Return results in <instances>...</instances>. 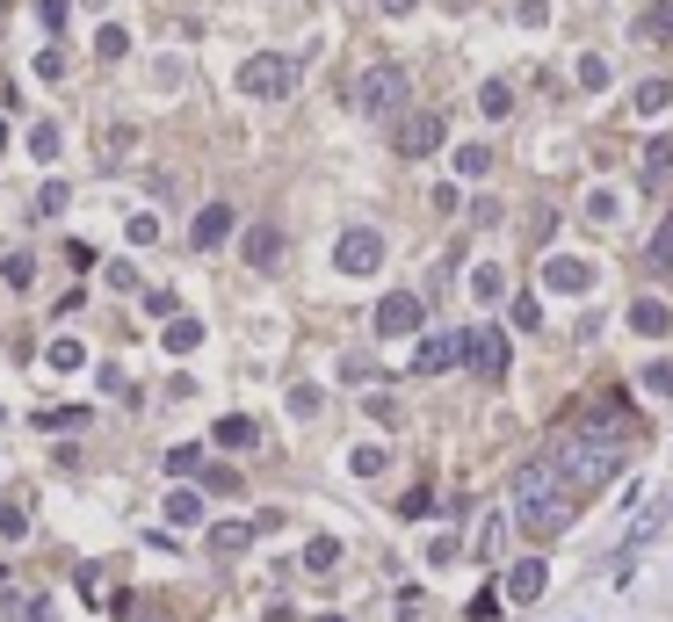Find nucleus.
<instances>
[{"label": "nucleus", "instance_id": "nucleus-1", "mask_svg": "<svg viewBox=\"0 0 673 622\" xmlns=\"http://www.w3.org/2000/svg\"><path fill=\"white\" fill-rule=\"evenodd\" d=\"M550 463H558L565 485L594 492V485H608V478L623 471V442H616V427H608V420H594V427L558 434V442H550Z\"/></svg>", "mask_w": 673, "mask_h": 622}, {"label": "nucleus", "instance_id": "nucleus-2", "mask_svg": "<svg viewBox=\"0 0 673 622\" xmlns=\"http://www.w3.org/2000/svg\"><path fill=\"white\" fill-rule=\"evenodd\" d=\"M565 478H558V463H529V471L522 478H514V500H522V507H514V514H522V528H529V536H558V528L572 521V500H565V492H558Z\"/></svg>", "mask_w": 673, "mask_h": 622}, {"label": "nucleus", "instance_id": "nucleus-3", "mask_svg": "<svg viewBox=\"0 0 673 622\" xmlns=\"http://www.w3.org/2000/svg\"><path fill=\"white\" fill-rule=\"evenodd\" d=\"M239 95H254V102H283V95H297V58H283V51L247 58V66H239Z\"/></svg>", "mask_w": 673, "mask_h": 622}, {"label": "nucleus", "instance_id": "nucleus-4", "mask_svg": "<svg viewBox=\"0 0 673 622\" xmlns=\"http://www.w3.org/2000/svg\"><path fill=\"white\" fill-rule=\"evenodd\" d=\"M406 87H413L406 66H370V73L355 80V109L362 116H399L406 109Z\"/></svg>", "mask_w": 673, "mask_h": 622}, {"label": "nucleus", "instance_id": "nucleus-5", "mask_svg": "<svg viewBox=\"0 0 673 622\" xmlns=\"http://www.w3.org/2000/svg\"><path fill=\"white\" fill-rule=\"evenodd\" d=\"M391 145H399L406 160H427V152L442 145V109H413V116H399V131H391Z\"/></svg>", "mask_w": 673, "mask_h": 622}, {"label": "nucleus", "instance_id": "nucleus-6", "mask_svg": "<svg viewBox=\"0 0 673 622\" xmlns=\"http://www.w3.org/2000/svg\"><path fill=\"white\" fill-rule=\"evenodd\" d=\"M341 275H377V261H384V232H370V225H355V232H341Z\"/></svg>", "mask_w": 673, "mask_h": 622}, {"label": "nucleus", "instance_id": "nucleus-7", "mask_svg": "<svg viewBox=\"0 0 673 622\" xmlns=\"http://www.w3.org/2000/svg\"><path fill=\"white\" fill-rule=\"evenodd\" d=\"M464 355H471V369H478L485 384L507 377V333H500V326H478V333L464 340Z\"/></svg>", "mask_w": 673, "mask_h": 622}, {"label": "nucleus", "instance_id": "nucleus-8", "mask_svg": "<svg viewBox=\"0 0 673 622\" xmlns=\"http://www.w3.org/2000/svg\"><path fill=\"white\" fill-rule=\"evenodd\" d=\"M413 326H420V297H413V290H391V297L377 304V333L399 340V333H413Z\"/></svg>", "mask_w": 673, "mask_h": 622}, {"label": "nucleus", "instance_id": "nucleus-9", "mask_svg": "<svg viewBox=\"0 0 673 622\" xmlns=\"http://www.w3.org/2000/svg\"><path fill=\"white\" fill-rule=\"evenodd\" d=\"M239 254H247V268H275V261H283V225H254L247 239H239Z\"/></svg>", "mask_w": 673, "mask_h": 622}, {"label": "nucleus", "instance_id": "nucleus-10", "mask_svg": "<svg viewBox=\"0 0 673 622\" xmlns=\"http://www.w3.org/2000/svg\"><path fill=\"white\" fill-rule=\"evenodd\" d=\"M196 246H203V254H210V246H225L232 239V203H203L196 210V232H189Z\"/></svg>", "mask_w": 673, "mask_h": 622}, {"label": "nucleus", "instance_id": "nucleus-11", "mask_svg": "<svg viewBox=\"0 0 673 622\" xmlns=\"http://www.w3.org/2000/svg\"><path fill=\"white\" fill-rule=\"evenodd\" d=\"M464 355V340H449V333H435V340H420V355H413V369L420 377H442V369Z\"/></svg>", "mask_w": 673, "mask_h": 622}, {"label": "nucleus", "instance_id": "nucleus-12", "mask_svg": "<svg viewBox=\"0 0 673 622\" xmlns=\"http://www.w3.org/2000/svg\"><path fill=\"white\" fill-rule=\"evenodd\" d=\"M543 579H550V572H543V557H522V565L507 572V601H536V594H543Z\"/></svg>", "mask_w": 673, "mask_h": 622}, {"label": "nucleus", "instance_id": "nucleus-13", "mask_svg": "<svg viewBox=\"0 0 673 622\" xmlns=\"http://www.w3.org/2000/svg\"><path fill=\"white\" fill-rule=\"evenodd\" d=\"M543 283H550V290H587V283H594V268H587V261H550V268H543Z\"/></svg>", "mask_w": 673, "mask_h": 622}, {"label": "nucleus", "instance_id": "nucleus-14", "mask_svg": "<svg viewBox=\"0 0 673 622\" xmlns=\"http://www.w3.org/2000/svg\"><path fill=\"white\" fill-rule=\"evenodd\" d=\"M261 442V427L247 420V413H232V420H218V449H254Z\"/></svg>", "mask_w": 673, "mask_h": 622}, {"label": "nucleus", "instance_id": "nucleus-15", "mask_svg": "<svg viewBox=\"0 0 673 622\" xmlns=\"http://www.w3.org/2000/svg\"><path fill=\"white\" fill-rule=\"evenodd\" d=\"M247 543H254V528H247V521H218V528H210V550H218V557L247 550Z\"/></svg>", "mask_w": 673, "mask_h": 622}, {"label": "nucleus", "instance_id": "nucleus-16", "mask_svg": "<svg viewBox=\"0 0 673 622\" xmlns=\"http://www.w3.org/2000/svg\"><path fill=\"white\" fill-rule=\"evenodd\" d=\"M630 326H637V333H666V326H673V311H666L659 297H637V311H630Z\"/></svg>", "mask_w": 673, "mask_h": 622}, {"label": "nucleus", "instance_id": "nucleus-17", "mask_svg": "<svg viewBox=\"0 0 673 622\" xmlns=\"http://www.w3.org/2000/svg\"><path fill=\"white\" fill-rule=\"evenodd\" d=\"M666 29H673V8H645V15H637V37H645V44H666Z\"/></svg>", "mask_w": 673, "mask_h": 622}, {"label": "nucleus", "instance_id": "nucleus-18", "mask_svg": "<svg viewBox=\"0 0 673 622\" xmlns=\"http://www.w3.org/2000/svg\"><path fill=\"white\" fill-rule=\"evenodd\" d=\"M478 109H485V116H507V109H514V87H507V80H485Z\"/></svg>", "mask_w": 673, "mask_h": 622}, {"label": "nucleus", "instance_id": "nucleus-19", "mask_svg": "<svg viewBox=\"0 0 673 622\" xmlns=\"http://www.w3.org/2000/svg\"><path fill=\"white\" fill-rule=\"evenodd\" d=\"M673 102V80H645V87H637V109H645V116H659Z\"/></svg>", "mask_w": 673, "mask_h": 622}, {"label": "nucleus", "instance_id": "nucleus-20", "mask_svg": "<svg viewBox=\"0 0 673 622\" xmlns=\"http://www.w3.org/2000/svg\"><path fill=\"white\" fill-rule=\"evenodd\" d=\"M485 167H493V152H485V145H464V152H456V174H464V181H478Z\"/></svg>", "mask_w": 673, "mask_h": 622}, {"label": "nucleus", "instance_id": "nucleus-21", "mask_svg": "<svg viewBox=\"0 0 673 622\" xmlns=\"http://www.w3.org/2000/svg\"><path fill=\"white\" fill-rule=\"evenodd\" d=\"M167 521H181V528L203 521V500H196V492H174V500H167Z\"/></svg>", "mask_w": 673, "mask_h": 622}, {"label": "nucleus", "instance_id": "nucleus-22", "mask_svg": "<svg viewBox=\"0 0 673 622\" xmlns=\"http://www.w3.org/2000/svg\"><path fill=\"white\" fill-rule=\"evenodd\" d=\"M66 181H44V189H37V217H58V210H66Z\"/></svg>", "mask_w": 673, "mask_h": 622}, {"label": "nucleus", "instance_id": "nucleus-23", "mask_svg": "<svg viewBox=\"0 0 673 622\" xmlns=\"http://www.w3.org/2000/svg\"><path fill=\"white\" fill-rule=\"evenodd\" d=\"M666 167H673V138H652V145H645V174L659 181Z\"/></svg>", "mask_w": 673, "mask_h": 622}, {"label": "nucleus", "instance_id": "nucleus-24", "mask_svg": "<svg viewBox=\"0 0 673 622\" xmlns=\"http://www.w3.org/2000/svg\"><path fill=\"white\" fill-rule=\"evenodd\" d=\"M304 565H312V572H333V565H341V543H326V536H319L312 550H304Z\"/></svg>", "mask_w": 673, "mask_h": 622}, {"label": "nucleus", "instance_id": "nucleus-25", "mask_svg": "<svg viewBox=\"0 0 673 622\" xmlns=\"http://www.w3.org/2000/svg\"><path fill=\"white\" fill-rule=\"evenodd\" d=\"M29 152H37V160H58V123H37V131H29Z\"/></svg>", "mask_w": 673, "mask_h": 622}, {"label": "nucleus", "instance_id": "nucleus-26", "mask_svg": "<svg viewBox=\"0 0 673 622\" xmlns=\"http://www.w3.org/2000/svg\"><path fill=\"white\" fill-rule=\"evenodd\" d=\"M579 87H608V58H601V51L579 58Z\"/></svg>", "mask_w": 673, "mask_h": 622}, {"label": "nucleus", "instance_id": "nucleus-27", "mask_svg": "<svg viewBox=\"0 0 673 622\" xmlns=\"http://www.w3.org/2000/svg\"><path fill=\"white\" fill-rule=\"evenodd\" d=\"M196 340H203L196 319H174V326H167V348H174V355H181V348H196Z\"/></svg>", "mask_w": 673, "mask_h": 622}, {"label": "nucleus", "instance_id": "nucleus-28", "mask_svg": "<svg viewBox=\"0 0 673 622\" xmlns=\"http://www.w3.org/2000/svg\"><path fill=\"white\" fill-rule=\"evenodd\" d=\"M645 391H652V398H673V362H652V369H645Z\"/></svg>", "mask_w": 673, "mask_h": 622}, {"label": "nucleus", "instance_id": "nucleus-29", "mask_svg": "<svg viewBox=\"0 0 673 622\" xmlns=\"http://www.w3.org/2000/svg\"><path fill=\"white\" fill-rule=\"evenodd\" d=\"M51 369H80V340H51Z\"/></svg>", "mask_w": 673, "mask_h": 622}, {"label": "nucleus", "instance_id": "nucleus-30", "mask_svg": "<svg viewBox=\"0 0 673 622\" xmlns=\"http://www.w3.org/2000/svg\"><path fill=\"white\" fill-rule=\"evenodd\" d=\"M22 528H29V514L15 500H0V536H22Z\"/></svg>", "mask_w": 673, "mask_h": 622}, {"label": "nucleus", "instance_id": "nucleus-31", "mask_svg": "<svg viewBox=\"0 0 673 622\" xmlns=\"http://www.w3.org/2000/svg\"><path fill=\"white\" fill-rule=\"evenodd\" d=\"M514 15H522L529 29H543V22H550V0H522V8H514Z\"/></svg>", "mask_w": 673, "mask_h": 622}, {"label": "nucleus", "instance_id": "nucleus-32", "mask_svg": "<svg viewBox=\"0 0 673 622\" xmlns=\"http://www.w3.org/2000/svg\"><path fill=\"white\" fill-rule=\"evenodd\" d=\"M0 275H8V290H22V283H29V254H8V268H0Z\"/></svg>", "mask_w": 673, "mask_h": 622}, {"label": "nucleus", "instance_id": "nucleus-33", "mask_svg": "<svg viewBox=\"0 0 673 622\" xmlns=\"http://www.w3.org/2000/svg\"><path fill=\"white\" fill-rule=\"evenodd\" d=\"M377 15H413V0H377Z\"/></svg>", "mask_w": 673, "mask_h": 622}, {"label": "nucleus", "instance_id": "nucleus-34", "mask_svg": "<svg viewBox=\"0 0 673 622\" xmlns=\"http://www.w3.org/2000/svg\"><path fill=\"white\" fill-rule=\"evenodd\" d=\"M0 145H8V123H0Z\"/></svg>", "mask_w": 673, "mask_h": 622}]
</instances>
